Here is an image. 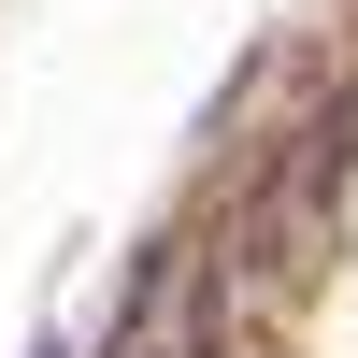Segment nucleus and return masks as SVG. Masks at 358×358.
<instances>
[{"label": "nucleus", "mask_w": 358, "mask_h": 358, "mask_svg": "<svg viewBox=\"0 0 358 358\" xmlns=\"http://www.w3.org/2000/svg\"><path fill=\"white\" fill-rule=\"evenodd\" d=\"M29 358H72V344H29Z\"/></svg>", "instance_id": "obj_1"}]
</instances>
